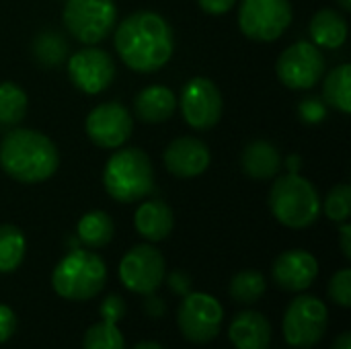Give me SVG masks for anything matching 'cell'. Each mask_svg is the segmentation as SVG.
<instances>
[{"mask_svg": "<svg viewBox=\"0 0 351 349\" xmlns=\"http://www.w3.org/2000/svg\"><path fill=\"white\" fill-rule=\"evenodd\" d=\"M327 62L321 51L311 41H298L290 45L276 64L278 78L284 86L292 91H306L313 88L325 74Z\"/></svg>", "mask_w": 351, "mask_h": 349, "instance_id": "cell-10", "label": "cell"}, {"mask_svg": "<svg viewBox=\"0 0 351 349\" xmlns=\"http://www.w3.org/2000/svg\"><path fill=\"white\" fill-rule=\"evenodd\" d=\"M343 10H351V0H337Z\"/></svg>", "mask_w": 351, "mask_h": 349, "instance_id": "cell-40", "label": "cell"}, {"mask_svg": "<svg viewBox=\"0 0 351 349\" xmlns=\"http://www.w3.org/2000/svg\"><path fill=\"white\" fill-rule=\"evenodd\" d=\"M82 349H125V339L117 325L101 321L86 329Z\"/></svg>", "mask_w": 351, "mask_h": 349, "instance_id": "cell-28", "label": "cell"}, {"mask_svg": "<svg viewBox=\"0 0 351 349\" xmlns=\"http://www.w3.org/2000/svg\"><path fill=\"white\" fill-rule=\"evenodd\" d=\"M331 349H351V333L350 331L341 333V335L335 339V344H333V348Z\"/></svg>", "mask_w": 351, "mask_h": 349, "instance_id": "cell-38", "label": "cell"}, {"mask_svg": "<svg viewBox=\"0 0 351 349\" xmlns=\"http://www.w3.org/2000/svg\"><path fill=\"white\" fill-rule=\"evenodd\" d=\"M165 167L171 175L179 179H193L208 171L210 167V150L208 146L191 136L173 140L165 150Z\"/></svg>", "mask_w": 351, "mask_h": 349, "instance_id": "cell-16", "label": "cell"}, {"mask_svg": "<svg viewBox=\"0 0 351 349\" xmlns=\"http://www.w3.org/2000/svg\"><path fill=\"white\" fill-rule=\"evenodd\" d=\"M84 130L95 146L115 150L130 140L134 132V119L121 103H101L86 115Z\"/></svg>", "mask_w": 351, "mask_h": 349, "instance_id": "cell-13", "label": "cell"}, {"mask_svg": "<svg viewBox=\"0 0 351 349\" xmlns=\"http://www.w3.org/2000/svg\"><path fill=\"white\" fill-rule=\"evenodd\" d=\"M241 165L247 177L257 181L274 179L282 169V154L280 150L265 140H255L247 144L241 156Z\"/></svg>", "mask_w": 351, "mask_h": 349, "instance_id": "cell-20", "label": "cell"}, {"mask_svg": "<svg viewBox=\"0 0 351 349\" xmlns=\"http://www.w3.org/2000/svg\"><path fill=\"white\" fill-rule=\"evenodd\" d=\"M323 101L331 107L339 109L341 113L351 111V66L341 64L333 68L323 84Z\"/></svg>", "mask_w": 351, "mask_h": 349, "instance_id": "cell-23", "label": "cell"}, {"mask_svg": "<svg viewBox=\"0 0 351 349\" xmlns=\"http://www.w3.org/2000/svg\"><path fill=\"white\" fill-rule=\"evenodd\" d=\"M16 331V317L14 313L6 306L0 304V344L8 341Z\"/></svg>", "mask_w": 351, "mask_h": 349, "instance_id": "cell-34", "label": "cell"}, {"mask_svg": "<svg viewBox=\"0 0 351 349\" xmlns=\"http://www.w3.org/2000/svg\"><path fill=\"white\" fill-rule=\"evenodd\" d=\"M165 257L152 245L132 247L119 263V280L125 286V290L134 294H154L165 282Z\"/></svg>", "mask_w": 351, "mask_h": 349, "instance_id": "cell-11", "label": "cell"}, {"mask_svg": "<svg viewBox=\"0 0 351 349\" xmlns=\"http://www.w3.org/2000/svg\"><path fill=\"white\" fill-rule=\"evenodd\" d=\"M76 232H78L80 243L86 245L88 249H101V247L111 243L115 226H113V220L107 212L93 210V212H86L78 220Z\"/></svg>", "mask_w": 351, "mask_h": 349, "instance_id": "cell-22", "label": "cell"}, {"mask_svg": "<svg viewBox=\"0 0 351 349\" xmlns=\"http://www.w3.org/2000/svg\"><path fill=\"white\" fill-rule=\"evenodd\" d=\"M325 214L333 222H348L351 216V187L348 183L335 185L325 197Z\"/></svg>", "mask_w": 351, "mask_h": 349, "instance_id": "cell-29", "label": "cell"}, {"mask_svg": "<svg viewBox=\"0 0 351 349\" xmlns=\"http://www.w3.org/2000/svg\"><path fill=\"white\" fill-rule=\"evenodd\" d=\"M177 103L181 105L183 119L193 130H210L222 117V95L218 86L204 76L185 82Z\"/></svg>", "mask_w": 351, "mask_h": 349, "instance_id": "cell-12", "label": "cell"}, {"mask_svg": "<svg viewBox=\"0 0 351 349\" xmlns=\"http://www.w3.org/2000/svg\"><path fill=\"white\" fill-rule=\"evenodd\" d=\"M99 315H101V321L117 325L125 317V300L119 294L105 296V300L99 306Z\"/></svg>", "mask_w": 351, "mask_h": 349, "instance_id": "cell-31", "label": "cell"}, {"mask_svg": "<svg viewBox=\"0 0 351 349\" xmlns=\"http://www.w3.org/2000/svg\"><path fill=\"white\" fill-rule=\"evenodd\" d=\"M134 109L138 119H142L144 123H162L175 113L177 97L171 88L162 84H152L136 95Z\"/></svg>", "mask_w": 351, "mask_h": 349, "instance_id": "cell-19", "label": "cell"}, {"mask_svg": "<svg viewBox=\"0 0 351 349\" xmlns=\"http://www.w3.org/2000/svg\"><path fill=\"white\" fill-rule=\"evenodd\" d=\"M224 311L220 302L204 292H189L177 313L183 337L191 344H210L220 333Z\"/></svg>", "mask_w": 351, "mask_h": 349, "instance_id": "cell-9", "label": "cell"}, {"mask_svg": "<svg viewBox=\"0 0 351 349\" xmlns=\"http://www.w3.org/2000/svg\"><path fill=\"white\" fill-rule=\"evenodd\" d=\"M267 288V280L257 269H243L230 280V298L239 304H255Z\"/></svg>", "mask_w": 351, "mask_h": 349, "instance_id": "cell-25", "label": "cell"}, {"mask_svg": "<svg viewBox=\"0 0 351 349\" xmlns=\"http://www.w3.org/2000/svg\"><path fill=\"white\" fill-rule=\"evenodd\" d=\"M274 282L284 292H304L313 286L319 276V263L315 255L302 249H292L282 253L274 261L271 269Z\"/></svg>", "mask_w": 351, "mask_h": 349, "instance_id": "cell-15", "label": "cell"}, {"mask_svg": "<svg viewBox=\"0 0 351 349\" xmlns=\"http://www.w3.org/2000/svg\"><path fill=\"white\" fill-rule=\"evenodd\" d=\"M197 4L208 14H226L234 8L237 0H197Z\"/></svg>", "mask_w": 351, "mask_h": 349, "instance_id": "cell-35", "label": "cell"}, {"mask_svg": "<svg viewBox=\"0 0 351 349\" xmlns=\"http://www.w3.org/2000/svg\"><path fill=\"white\" fill-rule=\"evenodd\" d=\"M27 113V93L14 82H0V123L16 125Z\"/></svg>", "mask_w": 351, "mask_h": 349, "instance_id": "cell-26", "label": "cell"}, {"mask_svg": "<svg viewBox=\"0 0 351 349\" xmlns=\"http://www.w3.org/2000/svg\"><path fill=\"white\" fill-rule=\"evenodd\" d=\"M228 337L237 349H267L271 344V325L261 313L243 311L232 319Z\"/></svg>", "mask_w": 351, "mask_h": 349, "instance_id": "cell-17", "label": "cell"}, {"mask_svg": "<svg viewBox=\"0 0 351 349\" xmlns=\"http://www.w3.org/2000/svg\"><path fill=\"white\" fill-rule=\"evenodd\" d=\"M269 210L288 228H308L321 214V197L306 177L290 173L271 185Z\"/></svg>", "mask_w": 351, "mask_h": 349, "instance_id": "cell-5", "label": "cell"}, {"mask_svg": "<svg viewBox=\"0 0 351 349\" xmlns=\"http://www.w3.org/2000/svg\"><path fill=\"white\" fill-rule=\"evenodd\" d=\"M329 296L341 309L351 306V269H339L329 282Z\"/></svg>", "mask_w": 351, "mask_h": 349, "instance_id": "cell-30", "label": "cell"}, {"mask_svg": "<svg viewBox=\"0 0 351 349\" xmlns=\"http://www.w3.org/2000/svg\"><path fill=\"white\" fill-rule=\"evenodd\" d=\"M144 311H146L148 317L160 319L165 315V302H162V298H158L156 294H148L146 296V302H144Z\"/></svg>", "mask_w": 351, "mask_h": 349, "instance_id": "cell-36", "label": "cell"}, {"mask_svg": "<svg viewBox=\"0 0 351 349\" xmlns=\"http://www.w3.org/2000/svg\"><path fill=\"white\" fill-rule=\"evenodd\" d=\"M298 115L306 123H321L327 117V105L319 97H306L298 105Z\"/></svg>", "mask_w": 351, "mask_h": 349, "instance_id": "cell-32", "label": "cell"}, {"mask_svg": "<svg viewBox=\"0 0 351 349\" xmlns=\"http://www.w3.org/2000/svg\"><path fill=\"white\" fill-rule=\"evenodd\" d=\"M329 325V313L323 300L317 296L302 294L290 302V306L284 313V337L292 348L308 349L317 346Z\"/></svg>", "mask_w": 351, "mask_h": 349, "instance_id": "cell-7", "label": "cell"}, {"mask_svg": "<svg viewBox=\"0 0 351 349\" xmlns=\"http://www.w3.org/2000/svg\"><path fill=\"white\" fill-rule=\"evenodd\" d=\"M292 23L290 0H241L239 27L245 37L269 43L284 35Z\"/></svg>", "mask_w": 351, "mask_h": 349, "instance_id": "cell-8", "label": "cell"}, {"mask_svg": "<svg viewBox=\"0 0 351 349\" xmlns=\"http://www.w3.org/2000/svg\"><path fill=\"white\" fill-rule=\"evenodd\" d=\"M68 76L78 91L99 95L111 86L115 78V62L105 49L86 47L72 53L68 60Z\"/></svg>", "mask_w": 351, "mask_h": 349, "instance_id": "cell-14", "label": "cell"}, {"mask_svg": "<svg viewBox=\"0 0 351 349\" xmlns=\"http://www.w3.org/2000/svg\"><path fill=\"white\" fill-rule=\"evenodd\" d=\"M107 282L105 261L90 251H70L51 272V288L66 300H90Z\"/></svg>", "mask_w": 351, "mask_h": 349, "instance_id": "cell-4", "label": "cell"}, {"mask_svg": "<svg viewBox=\"0 0 351 349\" xmlns=\"http://www.w3.org/2000/svg\"><path fill=\"white\" fill-rule=\"evenodd\" d=\"M165 280H167L169 290H173V294H177V296H187L191 292V284L193 282H191L189 274H185L181 269L171 272L169 276H165Z\"/></svg>", "mask_w": 351, "mask_h": 349, "instance_id": "cell-33", "label": "cell"}, {"mask_svg": "<svg viewBox=\"0 0 351 349\" xmlns=\"http://www.w3.org/2000/svg\"><path fill=\"white\" fill-rule=\"evenodd\" d=\"M117 6L113 0H66L64 25L80 43L95 45L115 27Z\"/></svg>", "mask_w": 351, "mask_h": 349, "instance_id": "cell-6", "label": "cell"}, {"mask_svg": "<svg viewBox=\"0 0 351 349\" xmlns=\"http://www.w3.org/2000/svg\"><path fill=\"white\" fill-rule=\"evenodd\" d=\"M134 226L140 237L150 243H158L173 232L175 216L169 204H165L162 200H148L138 206L134 214Z\"/></svg>", "mask_w": 351, "mask_h": 349, "instance_id": "cell-18", "label": "cell"}, {"mask_svg": "<svg viewBox=\"0 0 351 349\" xmlns=\"http://www.w3.org/2000/svg\"><path fill=\"white\" fill-rule=\"evenodd\" d=\"M27 251V241L21 228L12 224H0V274L14 272Z\"/></svg>", "mask_w": 351, "mask_h": 349, "instance_id": "cell-24", "label": "cell"}, {"mask_svg": "<svg viewBox=\"0 0 351 349\" xmlns=\"http://www.w3.org/2000/svg\"><path fill=\"white\" fill-rule=\"evenodd\" d=\"M132 349H165L160 344H154V341H142L138 346H134Z\"/></svg>", "mask_w": 351, "mask_h": 349, "instance_id": "cell-39", "label": "cell"}, {"mask_svg": "<svg viewBox=\"0 0 351 349\" xmlns=\"http://www.w3.org/2000/svg\"><path fill=\"white\" fill-rule=\"evenodd\" d=\"M311 37L317 47L337 49L348 39V21L333 8L319 10L311 21Z\"/></svg>", "mask_w": 351, "mask_h": 349, "instance_id": "cell-21", "label": "cell"}, {"mask_svg": "<svg viewBox=\"0 0 351 349\" xmlns=\"http://www.w3.org/2000/svg\"><path fill=\"white\" fill-rule=\"evenodd\" d=\"M115 49L130 70L156 72L173 56V29L158 12H134L115 29Z\"/></svg>", "mask_w": 351, "mask_h": 349, "instance_id": "cell-1", "label": "cell"}, {"mask_svg": "<svg viewBox=\"0 0 351 349\" xmlns=\"http://www.w3.org/2000/svg\"><path fill=\"white\" fill-rule=\"evenodd\" d=\"M66 53H68V43L58 31H43L33 39V56L45 68L62 64Z\"/></svg>", "mask_w": 351, "mask_h": 349, "instance_id": "cell-27", "label": "cell"}, {"mask_svg": "<svg viewBox=\"0 0 351 349\" xmlns=\"http://www.w3.org/2000/svg\"><path fill=\"white\" fill-rule=\"evenodd\" d=\"M339 245H341L343 257L351 259V226L348 222H341V228H339Z\"/></svg>", "mask_w": 351, "mask_h": 349, "instance_id": "cell-37", "label": "cell"}, {"mask_svg": "<svg viewBox=\"0 0 351 349\" xmlns=\"http://www.w3.org/2000/svg\"><path fill=\"white\" fill-rule=\"evenodd\" d=\"M107 193L121 204L144 200L154 189V169L148 154L140 148H121L113 152L103 171Z\"/></svg>", "mask_w": 351, "mask_h": 349, "instance_id": "cell-3", "label": "cell"}, {"mask_svg": "<svg viewBox=\"0 0 351 349\" xmlns=\"http://www.w3.org/2000/svg\"><path fill=\"white\" fill-rule=\"evenodd\" d=\"M0 167L10 179L35 185L56 175L60 154L45 134L16 128L0 140Z\"/></svg>", "mask_w": 351, "mask_h": 349, "instance_id": "cell-2", "label": "cell"}]
</instances>
